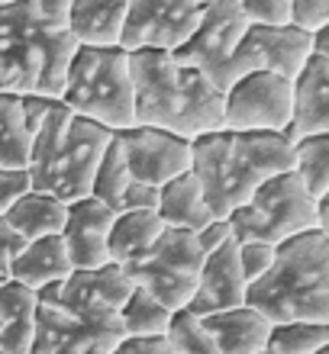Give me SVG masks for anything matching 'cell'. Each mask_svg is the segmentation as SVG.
<instances>
[{
  "label": "cell",
  "instance_id": "7402d4cb",
  "mask_svg": "<svg viewBox=\"0 0 329 354\" xmlns=\"http://www.w3.org/2000/svg\"><path fill=\"white\" fill-rule=\"evenodd\" d=\"M165 232L159 213L155 209H132V213H116L110 223V235H107V258L113 264L139 261L142 254L149 252L155 239Z\"/></svg>",
  "mask_w": 329,
  "mask_h": 354
},
{
  "label": "cell",
  "instance_id": "52a82bcc",
  "mask_svg": "<svg viewBox=\"0 0 329 354\" xmlns=\"http://www.w3.org/2000/svg\"><path fill=\"white\" fill-rule=\"evenodd\" d=\"M75 116L94 120L110 132L132 126V81H130V52L78 46L71 65L65 71L62 97Z\"/></svg>",
  "mask_w": 329,
  "mask_h": 354
},
{
  "label": "cell",
  "instance_id": "d6a6232c",
  "mask_svg": "<svg viewBox=\"0 0 329 354\" xmlns=\"http://www.w3.org/2000/svg\"><path fill=\"white\" fill-rule=\"evenodd\" d=\"M235 261H239V270H242L245 283H252L272 268L274 261V245L268 242H235Z\"/></svg>",
  "mask_w": 329,
  "mask_h": 354
},
{
  "label": "cell",
  "instance_id": "44dd1931",
  "mask_svg": "<svg viewBox=\"0 0 329 354\" xmlns=\"http://www.w3.org/2000/svg\"><path fill=\"white\" fill-rule=\"evenodd\" d=\"M155 213H159L165 229H184V232H197L210 219H217V216L210 213V206L204 203L197 177L190 174V171L159 187V206H155Z\"/></svg>",
  "mask_w": 329,
  "mask_h": 354
},
{
  "label": "cell",
  "instance_id": "d6986e66",
  "mask_svg": "<svg viewBox=\"0 0 329 354\" xmlns=\"http://www.w3.org/2000/svg\"><path fill=\"white\" fill-rule=\"evenodd\" d=\"M126 23V0H68V32L78 46H120Z\"/></svg>",
  "mask_w": 329,
  "mask_h": 354
},
{
  "label": "cell",
  "instance_id": "4fadbf2b",
  "mask_svg": "<svg viewBox=\"0 0 329 354\" xmlns=\"http://www.w3.org/2000/svg\"><path fill=\"white\" fill-rule=\"evenodd\" d=\"M313 55L310 32H303L297 26H252L245 29L242 42L235 46L233 58H229V84L239 81L242 75L252 71H272L278 77L291 81L303 68V62Z\"/></svg>",
  "mask_w": 329,
  "mask_h": 354
},
{
  "label": "cell",
  "instance_id": "e575fe53",
  "mask_svg": "<svg viewBox=\"0 0 329 354\" xmlns=\"http://www.w3.org/2000/svg\"><path fill=\"white\" fill-rule=\"evenodd\" d=\"M36 322H3L0 328V351L3 354H33Z\"/></svg>",
  "mask_w": 329,
  "mask_h": 354
},
{
  "label": "cell",
  "instance_id": "c3c4849f",
  "mask_svg": "<svg viewBox=\"0 0 329 354\" xmlns=\"http://www.w3.org/2000/svg\"><path fill=\"white\" fill-rule=\"evenodd\" d=\"M235 3H239V0H235Z\"/></svg>",
  "mask_w": 329,
  "mask_h": 354
},
{
  "label": "cell",
  "instance_id": "4316f807",
  "mask_svg": "<svg viewBox=\"0 0 329 354\" xmlns=\"http://www.w3.org/2000/svg\"><path fill=\"white\" fill-rule=\"evenodd\" d=\"M274 354H317L329 348V322H281L272 326L268 345Z\"/></svg>",
  "mask_w": 329,
  "mask_h": 354
},
{
  "label": "cell",
  "instance_id": "74e56055",
  "mask_svg": "<svg viewBox=\"0 0 329 354\" xmlns=\"http://www.w3.org/2000/svg\"><path fill=\"white\" fill-rule=\"evenodd\" d=\"M58 103H62L58 97H46V93H23V97H19V110H23V120H26L29 136L39 129V122L46 120Z\"/></svg>",
  "mask_w": 329,
  "mask_h": 354
},
{
  "label": "cell",
  "instance_id": "8992f818",
  "mask_svg": "<svg viewBox=\"0 0 329 354\" xmlns=\"http://www.w3.org/2000/svg\"><path fill=\"white\" fill-rule=\"evenodd\" d=\"M36 299L33 354H110L126 338L116 309L91 293L87 270L39 287Z\"/></svg>",
  "mask_w": 329,
  "mask_h": 354
},
{
  "label": "cell",
  "instance_id": "5bb4252c",
  "mask_svg": "<svg viewBox=\"0 0 329 354\" xmlns=\"http://www.w3.org/2000/svg\"><path fill=\"white\" fill-rule=\"evenodd\" d=\"M132 180L161 187L190 171V139L155 126H126L113 132Z\"/></svg>",
  "mask_w": 329,
  "mask_h": 354
},
{
  "label": "cell",
  "instance_id": "f6af8a7d",
  "mask_svg": "<svg viewBox=\"0 0 329 354\" xmlns=\"http://www.w3.org/2000/svg\"><path fill=\"white\" fill-rule=\"evenodd\" d=\"M0 3H13V0H0Z\"/></svg>",
  "mask_w": 329,
  "mask_h": 354
},
{
  "label": "cell",
  "instance_id": "7c38bea8",
  "mask_svg": "<svg viewBox=\"0 0 329 354\" xmlns=\"http://www.w3.org/2000/svg\"><path fill=\"white\" fill-rule=\"evenodd\" d=\"M213 0H126L120 48H175L197 29L204 10Z\"/></svg>",
  "mask_w": 329,
  "mask_h": 354
},
{
  "label": "cell",
  "instance_id": "e0dca14e",
  "mask_svg": "<svg viewBox=\"0 0 329 354\" xmlns=\"http://www.w3.org/2000/svg\"><path fill=\"white\" fill-rule=\"evenodd\" d=\"M297 136L329 132V58L310 55L291 77V122Z\"/></svg>",
  "mask_w": 329,
  "mask_h": 354
},
{
  "label": "cell",
  "instance_id": "5b68a950",
  "mask_svg": "<svg viewBox=\"0 0 329 354\" xmlns=\"http://www.w3.org/2000/svg\"><path fill=\"white\" fill-rule=\"evenodd\" d=\"M113 132L94 120L75 116L65 103H58L39 122L29 142V184L33 190L55 196L62 203H75L91 196V180L104 158Z\"/></svg>",
  "mask_w": 329,
  "mask_h": 354
},
{
  "label": "cell",
  "instance_id": "b9f144b4",
  "mask_svg": "<svg viewBox=\"0 0 329 354\" xmlns=\"http://www.w3.org/2000/svg\"><path fill=\"white\" fill-rule=\"evenodd\" d=\"M317 229L329 235V194L317 196Z\"/></svg>",
  "mask_w": 329,
  "mask_h": 354
},
{
  "label": "cell",
  "instance_id": "d590c367",
  "mask_svg": "<svg viewBox=\"0 0 329 354\" xmlns=\"http://www.w3.org/2000/svg\"><path fill=\"white\" fill-rule=\"evenodd\" d=\"M26 190H33L26 168H0V216L7 213Z\"/></svg>",
  "mask_w": 329,
  "mask_h": 354
},
{
  "label": "cell",
  "instance_id": "bcb514c9",
  "mask_svg": "<svg viewBox=\"0 0 329 354\" xmlns=\"http://www.w3.org/2000/svg\"><path fill=\"white\" fill-rule=\"evenodd\" d=\"M0 328H3V322H0Z\"/></svg>",
  "mask_w": 329,
  "mask_h": 354
},
{
  "label": "cell",
  "instance_id": "277c9868",
  "mask_svg": "<svg viewBox=\"0 0 329 354\" xmlns=\"http://www.w3.org/2000/svg\"><path fill=\"white\" fill-rule=\"evenodd\" d=\"M245 306L272 326L329 322V235L310 229L274 245L272 268L245 283Z\"/></svg>",
  "mask_w": 329,
  "mask_h": 354
},
{
  "label": "cell",
  "instance_id": "ac0fdd59",
  "mask_svg": "<svg viewBox=\"0 0 329 354\" xmlns=\"http://www.w3.org/2000/svg\"><path fill=\"white\" fill-rule=\"evenodd\" d=\"M200 326L210 335V342L217 345L220 354H255L268 345V332L272 322L255 313L252 306H235L223 309V313H210L200 316Z\"/></svg>",
  "mask_w": 329,
  "mask_h": 354
},
{
  "label": "cell",
  "instance_id": "ee69618b",
  "mask_svg": "<svg viewBox=\"0 0 329 354\" xmlns=\"http://www.w3.org/2000/svg\"><path fill=\"white\" fill-rule=\"evenodd\" d=\"M317 354H329V348H323V351H317Z\"/></svg>",
  "mask_w": 329,
  "mask_h": 354
},
{
  "label": "cell",
  "instance_id": "9a60e30c",
  "mask_svg": "<svg viewBox=\"0 0 329 354\" xmlns=\"http://www.w3.org/2000/svg\"><path fill=\"white\" fill-rule=\"evenodd\" d=\"M113 209L94 196H81L68 203L65 225H62V242H65L68 261L75 270H94L107 264V235H110Z\"/></svg>",
  "mask_w": 329,
  "mask_h": 354
},
{
  "label": "cell",
  "instance_id": "7bdbcfd3",
  "mask_svg": "<svg viewBox=\"0 0 329 354\" xmlns=\"http://www.w3.org/2000/svg\"><path fill=\"white\" fill-rule=\"evenodd\" d=\"M255 354H274V351H272V348H262V351H255Z\"/></svg>",
  "mask_w": 329,
  "mask_h": 354
},
{
  "label": "cell",
  "instance_id": "60d3db41",
  "mask_svg": "<svg viewBox=\"0 0 329 354\" xmlns=\"http://www.w3.org/2000/svg\"><path fill=\"white\" fill-rule=\"evenodd\" d=\"M110 354H171L168 338H123Z\"/></svg>",
  "mask_w": 329,
  "mask_h": 354
},
{
  "label": "cell",
  "instance_id": "8fae6325",
  "mask_svg": "<svg viewBox=\"0 0 329 354\" xmlns=\"http://www.w3.org/2000/svg\"><path fill=\"white\" fill-rule=\"evenodd\" d=\"M291 122V81L272 71H252L223 91V129L281 132Z\"/></svg>",
  "mask_w": 329,
  "mask_h": 354
},
{
  "label": "cell",
  "instance_id": "8d00e7d4",
  "mask_svg": "<svg viewBox=\"0 0 329 354\" xmlns=\"http://www.w3.org/2000/svg\"><path fill=\"white\" fill-rule=\"evenodd\" d=\"M159 206V187L152 184H142V180H132L126 184L120 196V206H116V213H132V209H155Z\"/></svg>",
  "mask_w": 329,
  "mask_h": 354
},
{
  "label": "cell",
  "instance_id": "603a6c76",
  "mask_svg": "<svg viewBox=\"0 0 329 354\" xmlns=\"http://www.w3.org/2000/svg\"><path fill=\"white\" fill-rule=\"evenodd\" d=\"M65 213H68V203L42 194V190H26L3 213V219L13 225V232L23 242H33V239H46V235H62Z\"/></svg>",
  "mask_w": 329,
  "mask_h": 354
},
{
  "label": "cell",
  "instance_id": "4dcf8cb0",
  "mask_svg": "<svg viewBox=\"0 0 329 354\" xmlns=\"http://www.w3.org/2000/svg\"><path fill=\"white\" fill-rule=\"evenodd\" d=\"M39 309L36 290L23 287L19 280H0V322H33Z\"/></svg>",
  "mask_w": 329,
  "mask_h": 354
},
{
  "label": "cell",
  "instance_id": "ba28073f",
  "mask_svg": "<svg viewBox=\"0 0 329 354\" xmlns=\"http://www.w3.org/2000/svg\"><path fill=\"white\" fill-rule=\"evenodd\" d=\"M226 219L233 229V242L278 245L317 229V200L303 190L294 171H284L255 187V194Z\"/></svg>",
  "mask_w": 329,
  "mask_h": 354
},
{
  "label": "cell",
  "instance_id": "7dc6e473",
  "mask_svg": "<svg viewBox=\"0 0 329 354\" xmlns=\"http://www.w3.org/2000/svg\"><path fill=\"white\" fill-rule=\"evenodd\" d=\"M0 280H3V274H0Z\"/></svg>",
  "mask_w": 329,
  "mask_h": 354
},
{
  "label": "cell",
  "instance_id": "30bf717a",
  "mask_svg": "<svg viewBox=\"0 0 329 354\" xmlns=\"http://www.w3.org/2000/svg\"><path fill=\"white\" fill-rule=\"evenodd\" d=\"M245 29H249V19H245L235 0H213L204 10L197 29L171 52V58L178 65L200 71L223 93L229 87V77H226L229 75V58H233L235 46L242 42Z\"/></svg>",
  "mask_w": 329,
  "mask_h": 354
},
{
  "label": "cell",
  "instance_id": "ffe728a7",
  "mask_svg": "<svg viewBox=\"0 0 329 354\" xmlns=\"http://www.w3.org/2000/svg\"><path fill=\"white\" fill-rule=\"evenodd\" d=\"M71 261H68L65 242L62 235H46V239H33L26 242V248L17 254V261L10 264L7 277L19 280L23 287L39 290L46 283H58L71 274Z\"/></svg>",
  "mask_w": 329,
  "mask_h": 354
},
{
  "label": "cell",
  "instance_id": "2e32d148",
  "mask_svg": "<svg viewBox=\"0 0 329 354\" xmlns=\"http://www.w3.org/2000/svg\"><path fill=\"white\" fill-rule=\"evenodd\" d=\"M245 303V277L235 261V242H226L223 248L204 254L200 264L197 290L188 303L190 316H210V313H223Z\"/></svg>",
  "mask_w": 329,
  "mask_h": 354
},
{
  "label": "cell",
  "instance_id": "3957f363",
  "mask_svg": "<svg viewBox=\"0 0 329 354\" xmlns=\"http://www.w3.org/2000/svg\"><path fill=\"white\" fill-rule=\"evenodd\" d=\"M294 168V145L281 132L213 129L190 139V174L217 219L239 209L268 177Z\"/></svg>",
  "mask_w": 329,
  "mask_h": 354
},
{
  "label": "cell",
  "instance_id": "f546056e",
  "mask_svg": "<svg viewBox=\"0 0 329 354\" xmlns=\"http://www.w3.org/2000/svg\"><path fill=\"white\" fill-rule=\"evenodd\" d=\"M87 287H91V293H94L100 303H107L110 309H120L123 303L130 299L136 283H132L130 274H126L120 264L107 261V264H100V268L87 270Z\"/></svg>",
  "mask_w": 329,
  "mask_h": 354
},
{
  "label": "cell",
  "instance_id": "f1b7e54d",
  "mask_svg": "<svg viewBox=\"0 0 329 354\" xmlns=\"http://www.w3.org/2000/svg\"><path fill=\"white\" fill-rule=\"evenodd\" d=\"M168 345L171 354H220L217 345L210 342V335L204 332L197 316H190L188 309H181L171 316V326H168Z\"/></svg>",
  "mask_w": 329,
  "mask_h": 354
},
{
  "label": "cell",
  "instance_id": "83f0119b",
  "mask_svg": "<svg viewBox=\"0 0 329 354\" xmlns=\"http://www.w3.org/2000/svg\"><path fill=\"white\" fill-rule=\"evenodd\" d=\"M126 184H130V171H126V161H123L120 142L110 139L104 158H100V165H97V171H94V180H91V196L100 200V203H107L113 213H116Z\"/></svg>",
  "mask_w": 329,
  "mask_h": 354
},
{
  "label": "cell",
  "instance_id": "484cf974",
  "mask_svg": "<svg viewBox=\"0 0 329 354\" xmlns=\"http://www.w3.org/2000/svg\"><path fill=\"white\" fill-rule=\"evenodd\" d=\"M294 174L303 190L317 200L329 194V132L323 136H303L294 145Z\"/></svg>",
  "mask_w": 329,
  "mask_h": 354
},
{
  "label": "cell",
  "instance_id": "ab89813d",
  "mask_svg": "<svg viewBox=\"0 0 329 354\" xmlns=\"http://www.w3.org/2000/svg\"><path fill=\"white\" fill-rule=\"evenodd\" d=\"M26 248V242L19 239L17 232H13V225L0 216V274L7 277V270H10V264L17 261V254Z\"/></svg>",
  "mask_w": 329,
  "mask_h": 354
},
{
  "label": "cell",
  "instance_id": "1f68e13d",
  "mask_svg": "<svg viewBox=\"0 0 329 354\" xmlns=\"http://www.w3.org/2000/svg\"><path fill=\"white\" fill-rule=\"evenodd\" d=\"M239 10L252 26H287L291 0H239Z\"/></svg>",
  "mask_w": 329,
  "mask_h": 354
},
{
  "label": "cell",
  "instance_id": "cb8c5ba5",
  "mask_svg": "<svg viewBox=\"0 0 329 354\" xmlns=\"http://www.w3.org/2000/svg\"><path fill=\"white\" fill-rule=\"evenodd\" d=\"M126 338H165L171 326V313L168 306H161L159 299L145 293L142 287H132L130 299L116 309Z\"/></svg>",
  "mask_w": 329,
  "mask_h": 354
},
{
  "label": "cell",
  "instance_id": "f35d334b",
  "mask_svg": "<svg viewBox=\"0 0 329 354\" xmlns=\"http://www.w3.org/2000/svg\"><path fill=\"white\" fill-rule=\"evenodd\" d=\"M194 239H197V248L204 254L217 252V248H223L226 242H233V229H229V219H210L204 229H197L194 232Z\"/></svg>",
  "mask_w": 329,
  "mask_h": 354
},
{
  "label": "cell",
  "instance_id": "7a4b0ae2",
  "mask_svg": "<svg viewBox=\"0 0 329 354\" xmlns=\"http://www.w3.org/2000/svg\"><path fill=\"white\" fill-rule=\"evenodd\" d=\"M132 126L168 129L181 139L223 129V93L194 68L178 65L165 48L130 52Z\"/></svg>",
  "mask_w": 329,
  "mask_h": 354
},
{
  "label": "cell",
  "instance_id": "9c48e42d",
  "mask_svg": "<svg viewBox=\"0 0 329 354\" xmlns=\"http://www.w3.org/2000/svg\"><path fill=\"white\" fill-rule=\"evenodd\" d=\"M200 264H204V252L197 248L194 232L165 229L139 261L126 264L123 270L130 274L136 287L152 293L161 306L181 313V309H188L190 297L197 290Z\"/></svg>",
  "mask_w": 329,
  "mask_h": 354
},
{
  "label": "cell",
  "instance_id": "836d02e7",
  "mask_svg": "<svg viewBox=\"0 0 329 354\" xmlns=\"http://www.w3.org/2000/svg\"><path fill=\"white\" fill-rule=\"evenodd\" d=\"M291 26L303 32L329 26V0H291Z\"/></svg>",
  "mask_w": 329,
  "mask_h": 354
},
{
  "label": "cell",
  "instance_id": "d4e9b609",
  "mask_svg": "<svg viewBox=\"0 0 329 354\" xmlns=\"http://www.w3.org/2000/svg\"><path fill=\"white\" fill-rule=\"evenodd\" d=\"M29 136L17 93L0 91V168H26L29 165Z\"/></svg>",
  "mask_w": 329,
  "mask_h": 354
},
{
  "label": "cell",
  "instance_id": "6da1fadb",
  "mask_svg": "<svg viewBox=\"0 0 329 354\" xmlns=\"http://www.w3.org/2000/svg\"><path fill=\"white\" fill-rule=\"evenodd\" d=\"M78 42L68 32V0L0 3V91L62 97Z\"/></svg>",
  "mask_w": 329,
  "mask_h": 354
},
{
  "label": "cell",
  "instance_id": "681fc988",
  "mask_svg": "<svg viewBox=\"0 0 329 354\" xmlns=\"http://www.w3.org/2000/svg\"><path fill=\"white\" fill-rule=\"evenodd\" d=\"M0 354H3V351H0Z\"/></svg>",
  "mask_w": 329,
  "mask_h": 354
}]
</instances>
